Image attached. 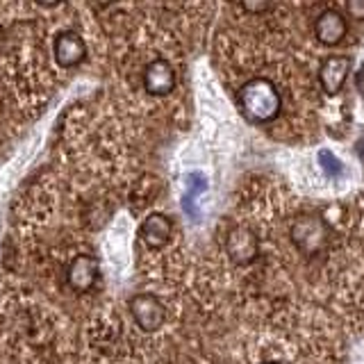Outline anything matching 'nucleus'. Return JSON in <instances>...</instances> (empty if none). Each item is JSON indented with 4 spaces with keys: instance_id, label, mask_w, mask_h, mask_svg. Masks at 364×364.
Wrapping results in <instances>:
<instances>
[{
    "instance_id": "obj_4",
    "label": "nucleus",
    "mask_w": 364,
    "mask_h": 364,
    "mask_svg": "<svg viewBox=\"0 0 364 364\" xmlns=\"http://www.w3.org/2000/svg\"><path fill=\"white\" fill-rule=\"evenodd\" d=\"M53 57L62 68H75L85 62L87 43L75 30H62L53 41Z\"/></svg>"
},
{
    "instance_id": "obj_8",
    "label": "nucleus",
    "mask_w": 364,
    "mask_h": 364,
    "mask_svg": "<svg viewBox=\"0 0 364 364\" xmlns=\"http://www.w3.org/2000/svg\"><path fill=\"white\" fill-rule=\"evenodd\" d=\"M173 232H176L173 221H171L168 216L162 214V212H155L151 216H146V219L141 221V225H139L141 242L148 248H153V250H159V248H164L166 244H171Z\"/></svg>"
},
{
    "instance_id": "obj_6",
    "label": "nucleus",
    "mask_w": 364,
    "mask_h": 364,
    "mask_svg": "<svg viewBox=\"0 0 364 364\" xmlns=\"http://www.w3.org/2000/svg\"><path fill=\"white\" fill-rule=\"evenodd\" d=\"M225 250L235 264H250L257 257V237L255 232L246 225H235L225 239Z\"/></svg>"
},
{
    "instance_id": "obj_1",
    "label": "nucleus",
    "mask_w": 364,
    "mask_h": 364,
    "mask_svg": "<svg viewBox=\"0 0 364 364\" xmlns=\"http://www.w3.org/2000/svg\"><path fill=\"white\" fill-rule=\"evenodd\" d=\"M237 105L244 117L255 125L276 121L282 112V96L276 82L264 75L250 77L237 91Z\"/></svg>"
},
{
    "instance_id": "obj_5",
    "label": "nucleus",
    "mask_w": 364,
    "mask_h": 364,
    "mask_svg": "<svg viewBox=\"0 0 364 364\" xmlns=\"http://www.w3.org/2000/svg\"><path fill=\"white\" fill-rule=\"evenodd\" d=\"M100 276V267L98 259L94 255H75L71 259V264L66 269V282L68 287L77 294H85L89 289H94V284L98 282Z\"/></svg>"
},
{
    "instance_id": "obj_12",
    "label": "nucleus",
    "mask_w": 364,
    "mask_h": 364,
    "mask_svg": "<svg viewBox=\"0 0 364 364\" xmlns=\"http://www.w3.org/2000/svg\"><path fill=\"white\" fill-rule=\"evenodd\" d=\"M358 89H360V94L364 96V64H362L360 73H358Z\"/></svg>"
},
{
    "instance_id": "obj_9",
    "label": "nucleus",
    "mask_w": 364,
    "mask_h": 364,
    "mask_svg": "<svg viewBox=\"0 0 364 364\" xmlns=\"http://www.w3.org/2000/svg\"><path fill=\"white\" fill-rule=\"evenodd\" d=\"M350 71V60L346 55H333L323 60L321 68H318V85L328 96H337L344 89Z\"/></svg>"
},
{
    "instance_id": "obj_3",
    "label": "nucleus",
    "mask_w": 364,
    "mask_h": 364,
    "mask_svg": "<svg viewBox=\"0 0 364 364\" xmlns=\"http://www.w3.org/2000/svg\"><path fill=\"white\" fill-rule=\"evenodd\" d=\"M141 85H144L146 94H151V96H168L171 91L176 89V85H178L176 68L171 66V62L164 60V57L151 60L144 66Z\"/></svg>"
},
{
    "instance_id": "obj_10",
    "label": "nucleus",
    "mask_w": 364,
    "mask_h": 364,
    "mask_svg": "<svg viewBox=\"0 0 364 364\" xmlns=\"http://www.w3.org/2000/svg\"><path fill=\"white\" fill-rule=\"evenodd\" d=\"M318 162H321L323 171H326V176L330 180H337L344 176V164L339 162V159L335 157V153H330V151H321L318 153Z\"/></svg>"
},
{
    "instance_id": "obj_13",
    "label": "nucleus",
    "mask_w": 364,
    "mask_h": 364,
    "mask_svg": "<svg viewBox=\"0 0 364 364\" xmlns=\"http://www.w3.org/2000/svg\"><path fill=\"white\" fill-rule=\"evenodd\" d=\"M264 364H278V362H264Z\"/></svg>"
},
{
    "instance_id": "obj_11",
    "label": "nucleus",
    "mask_w": 364,
    "mask_h": 364,
    "mask_svg": "<svg viewBox=\"0 0 364 364\" xmlns=\"http://www.w3.org/2000/svg\"><path fill=\"white\" fill-rule=\"evenodd\" d=\"M346 14H350L353 18H358V21H364V3H362V0L346 3Z\"/></svg>"
},
{
    "instance_id": "obj_7",
    "label": "nucleus",
    "mask_w": 364,
    "mask_h": 364,
    "mask_svg": "<svg viewBox=\"0 0 364 364\" xmlns=\"http://www.w3.org/2000/svg\"><path fill=\"white\" fill-rule=\"evenodd\" d=\"M346 16L337 11L335 7L323 9L321 14L314 18V37L316 41H321L323 46H337L346 39Z\"/></svg>"
},
{
    "instance_id": "obj_2",
    "label": "nucleus",
    "mask_w": 364,
    "mask_h": 364,
    "mask_svg": "<svg viewBox=\"0 0 364 364\" xmlns=\"http://www.w3.org/2000/svg\"><path fill=\"white\" fill-rule=\"evenodd\" d=\"M128 307H130L134 323L139 326L144 333H157L166 321V307L155 294H148V291L134 294L128 301Z\"/></svg>"
}]
</instances>
